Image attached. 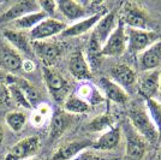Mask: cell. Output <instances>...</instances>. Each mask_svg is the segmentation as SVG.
I'll return each mask as SVG.
<instances>
[{
	"label": "cell",
	"mask_w": 161,
	"mask_h": 160,
	"mask_svg": "<svg viewBox=\"0 0 161 160\" xmlns=\"http://www.w3.org/2000/svg\"><path fill=\"white\" fill-rule=\"evenodd\" d=\"M128 117L130 125L134 128L135 131L140 134L148 143H154L159 140V134L148 116L144 102L132 104L129 108Z\"/></svg>",
	"instance_id": "1"
},
{
	"label": "cell",
	"mask_w": 161,
	"mask_h": 160,
	"mask_svg": "<svg viewBox=\"0 0 161 160\" xmlns=\"http://www.w3.org/2000/svg\"><path fill=\"white\" fill-rule=\"evenodd\" d=\"M121 134L125 137V160H142L147 152L148 142L135 131L130 123L123 124Z\"/></svg>",
	"instance_id": "2"
},
{
	"label": "cell",
	"mask_w": 161,
	"mask_h": 160,
	"mask_svg": "<svg viewBox=\"0 0 161 160\" xmlns=\"http://www.w3.org/2000/svg\"><path fill=\"white\" fill-rule=\"evenodd\" d=\"M125 33L128 37V47L131 53L140 54L156 41H159V34L148 29H134L125 27Z\"/></svg>",
	"instance_id": "3"
},
{
	"label": "cell",
	"mask_w": 161,
	"mask_h": 160,
	"mask_svg": "<svg viewBox=\"0 0 161 160\" xmlns=\"http://www.w3.org/2000/svg\"><path fill=\"white\" fill-rule=\"evenodd\" d=\"M42 72H43V80H45V84L47 87L48 93L52 95V98L57 102H63L69 95L70 87L67 81L52 67L43 66Z\"/></svg>",
	"instance_id": "4"
},
{
	"label": "cell",
	"mask_w": 161,
	"mask_h": 160,
	"mask_svg": "<svg viewBox=\"0 0 161 160\" xmlns=\"http://www.w3.org/2000/svg\"><path fill=\"white\" fill-rule=\"evenodd\" d=\"M128 47V37L125 33V26L120 20L113 33L109 35L107 41L101 47V55L102 57H120L126 51Z\"/></svg>",
	"instance_id": "5"
},
{
	"label": "cell",
	"mask_w": 161,
	"mask_h": 160,
	"mask_svg": "<svg viewBox=\"0 0 161 160\" xmlns=\"http://www.w3.org/2000/svg\"><path fill=\"white\" fill-rule=\"evenodd\" d=\"M119 20L128 28L148 30V17L144 10L136 3H124L120 10Z\"/></svg>",
	"instance_id": "6"
},
{
	"label": "cell",
	"mask_w": 161,
	"mask_h": 160,
	"mask_svg": "<svg viewBox=\"0 0 161 160\" xmlns=\"http://www.w3.org/2000/svg\"><path fill=\"white\" fill-rule=\"evenodd\" d=\"M40 149V139L37 136H28L19 140L10 148L4 160H29L34 158Z\"/></svg>",
	"instance_id": "7"
},
{
	"label": "cell",
	"mask_w": 161,
	"mask_h": 160,
	"mask_svg": "<svg viewBox=\"0 0 161 160\" xmlns=\"http://www.w3.org/2000/svg\"><path fill=\"white\" fill-rule=\"evenodd\" d=\"M66 24L54 17H47L41 20L36 27L29 31V37L31 41H43L55 35H60Z\"/></svg>",
	"instance_id": "8"
},
{
	"label": "cell",
	"mask_w": 161,
	"mask_h": 160,
	"mask_svg": "<svg viewBox=\"0 0 161 160\" xmlns=\"http://www.w3.org/2000/svg\"><path fill=\"white\" fill-rule=\"evenodd\" d=\"M34 55H36L43 66L52 67L61 54V48L51 41H31Z\"/></svg>",
	"instance_id": "9"
},
{
	"label": "cell",
	"mask_w": 161,
	"mask_h": 160,
	"mask_svg": "<svg viewBox=\"0 0 161 160\" xmlns=\"http://www.w3.org/2000/svg\"><path fill=\"white\" fill-rule=\"evenodd\" d=\"M137 88L138 92L143 96L144 100L155 99L159 93V84H160V69L144 71L140 76H137Z\"/></svg>",
	"instance_id": "10"
},
{
	"label": "cell",
	"mask_w": 161,
	"mask_h": 160,
	"mask_svg": "<svg viewBox=\"0 0 161 160\" xmlns=\"http://www.w3.org/2000/svg\"><path fill=\"white\" fill-rule=\"evenodd\" d=\"M118 20H118L117 14L114 11H111V12L103 14L100 18V20L95 24V27L93 28L90 39H93L96 43H99L102 47L103 43L109 37V35L113 33V30L118 24Z\"/></svg>",
	"instance_id": "11"
},
{
	"label": "cell",
	"mask_w": 161,
	"mask_h": 160,
	"mask_svg": "<svg viewBox=\"0 0 161 160\" xmlns=\"http://www.w3.org/2000/svg\"><path fill=\"white\" fill-rule=\"evenodd\" d=\"M36 11H40L39 3L35 0H22L17 1L14 5L7 9L5 12L0 14V24H7L12 23L18 18L25 16V14H33Z\"/></svg>",
	"instance_id": "12"
},
{
	"label": "cell",
	"mask_w": 161,
	"mask_h": 160,
	"mask_svg": "<svg viewBox=\"0 0 161 160\" xmlns=\"http://www.w3.org/2000/svg\"><path fill=\"white\" fill-rule=\"evenodd\" d=\"M57 10L70 22H78L83 18L92 16L89 14L90 9L88 3H80V1H74V0L57 1Z\"/></svg>",
	"instance_id": "13"
},
{
	"label": "cell",
	"mask_w": 161,
	"mask_h": 160,
	"mask_svg": "<svg viewBox=\"0 0 161 160\" xmlns=\"http://www.w3.org/2000/svg\"><path fill=\"white\" fill-rule=\"evenodd\" d=\"M97 88L100 89L103 98L118 105H125L129 100V94L121 87L115 84L107 77H101L97 82Z\"/></svg>",
	"instance_id": "14"
},
{
	"label": "cell",
	"mask_w": 161,
	"mask_h": 160,
	"mask_svg": "<svg viewBox=\"0 0 161 160\" xmlns=\"http://www.w3.org/2000/svg\"><path fill=\"white\" fill-rule=\"evenodd\" d=\"M138 67L141 72L161 67V40L156 41L142 53L138 54Z\"/></svg>",
	"instance_id": "15"
},
{
	"label": "cell",
	"mask_w": 161,
	"mask_h": 160,
	"mask_svg": "<svg viewBox=\"0 0 161 160\" xmlns=\"http://www.w3.org/2000/svg\"><path fill=\"white\" fill-rule=\"evenodd\" d=\"M93 141L90 140H75L64 143L63 146L57 148L51 160H74L80 153L90 148Z\"/></svg>",
	"instance_id": "16"
},
{
	"label": "cell",
	"mask_w": 161,
	"mask_h": 160,
	"mask_svg": "<svg viewBox=\"0 0 161 160\" xmlns=\"http://www.w3.org/2000/svg\"><path fill=\"white\" fill-rule=\"evenodd\" d=\"M121 140V129L118 127H112L111 129H108L107 131L102 133L93 142L92 145V149H94L96 152H109L113 151L117 147L119 146Z\"/></svg>",
	"instance_id": "17"
},
{
	"label": "cell",
	"mask_w": 161,
	"mask_h": 160,
	"mask_svg": "<svg viewBox=\"0 0 161 160\" xmlns=\"http://www.w3.org/2000/svg\"><path fill=\"white\" fill-rule=\"evenodd\" d=\"M119 87H121L125 92L131 89L137 83V75L131 66L126 64H118L111 69V78Z\"/></svg>",
	"instance_id": "18"
},
{
	"label": "cell",
	"mask_w": 161,
	"mask_h": 160,
	"mask_svg": "<svg viewBox=\"0 0 161 160\" xmlns=\"http://www.w3.org/2000/svg\"><path fill=\"white\" fill-rule=\"evenodd\" d=\"M69 71L74 78L80 82L89 81L92 77V70L88 64L87 58L80 51H76L71 54L69 60Z\"/></svg>",
	"instance_id": "19"
},
{
	"label": "cell",
	"mask_w": 161,
	"mask_h": 160,
	"mask_svg": "<svg viewBox=\"0 0 161 160\" xmlns=\"http://www.w3.org/2000/svg\"><path fill=\"white\" fill-rule=\"evenodd\" d=\"M4 37L10 43V46L14 49H16L19 54H25V55H34L33 48H31V40L29 35L24 31L14 30V29H6L4 30Z\"/></svg>",
	"instance_id": "20"
},
{
	"label": "cell",
	"mask_w": 161,
	"mask_h": 160,
	"mask_svg": "<svg viewBox=\"0 0 161 160\" xmlns=\"http://www.w3.org/2000/svg\"><path fill=\"white\" fill-rule=\"evenodd\" d=\"M74 122V116L66 113L65 111H57L51 117L49 127V137L51 140H57L64 135Z\"/></svg>",
	"instance_id": "21"
},
{
	"label": "cell",
	"mask_w": 161,
	"mask_h": 160,
	"mask_svg": "<svg viewBox=\"0 0 161 160\" xmlns=\"http://www.w3.org/2000/svg\"><path fill=\"white\" fill-rule=\"evenodd\" d=\"M103 14H92L87 18L75 22L74 24L69 26L64 29V31L60 34L63 37H77L80 35H84L88 31L93 30V28L95 27V24L100 20V18Z\"/></svg>",
	"instance_id": "22"
},
{
	"label": "cell",
	"mask_w": 161,
	"mask_h": 160,
	"mask_svg": "<svg viewBox=\"0 0 161 160\" xmlns=\"http://www.w3.org/2000/svg\"><path fill=\"white\" fill-rule=\"evenodd\" d=\"M76 95L80 96L82 100H84L89 106H95L99 105L101 102L105 101V98L97 86H95L94 83L86 81V82H80L78 87L76 89Z\"/></svg>",
	"instance_id": "23"
},
{
	"label": "cell",
	"mask_w": 161,
	"mask_h": 160,
	"mask_svg": "<svg viewBox=\"0 0 161 160\" xmlns=\"http://www.w3.org/2000/svg\"><path fill=\"white\" fill-rule=\"evenodd\" d=\"M0 61L4 69H6L10 72H18L22 70V57L20 54L14 49L11 46H5L0 54Z\"/></svg>",
	"instance_id": "24"
},
{
	"label": "cell",
	"mask_w": 161,
	"mask_h": 160,
	"mask_svg": "<svg viewBox=\"0 0 161 160\" xmlns=\"http://www.w3.org/2000/svg\"><path fill=\"white\" fill-rule=\"evenodd\" d=\"M45 18H47L46 14H43L42 11H36L33 14H25L23 17L18 18L17 20L12 22V27L14 28V30H19V31H24V30H31L36 27L41 20H43Z\"/></svg>",
	"instance_id": "25"
},
{
	"label": "cell",
	"mask_w": 161,
	"mask_h": 160,
	"mask_svg": "<svg viewBox=\"0 0 161 160\" xmlns=\"http://www.w3.org/2000/svg\"><path fill=\"white\" fill-rule=\"evenodd\" d=\"M89 110H90V106L75 93L69 94L65 98V100L63 101V111L72 116L87 113Z\"/></svg>",
	"instance_id": "26"
},
{
	"label": "cell",
	"mask_w": 161,
	"mask_h": 160,
	"mask_svg": "<svg viewBox=\"0 0 161 160\" xmlns=\"http://www.w3.org/2000/svg\"><path fill=\"white\" fill-rule=\"evenodd\" d=\"M143 102L149 118L159 134V137H161V102L156 99H147Z\"/></svg>",
	"instance_id": "27"
},
{
	"label": "cell",
	"mask_w": 161,
	"mask_h": 160,
	"mask_svg": "<svg viewBox=\"0 0 161 160\" xmlns=\"http://www.w3.org/2000/svg\"><path fill=\"white\" fill-rule=\"evenodd\" d=\"M7 84V89H8V94H10V99L14 101L17 106L22 107L24 110H33L31 105L29 104L28 99L25 98L24 93L22 92V89L19 88V86L16 83L14 78H11L8 81Z\"/></svg>",
	"instance_id": "28"
},
{
	"label": "cell",
	"mask_w": 161,
	"mask_h": 160,
	"mask_svg": "<svg viewBox=\"0 0 161 160\" xmlns=\"http://www.w3.org/2000/svg\"><path fill=\"white\" fill-rule=\"evenodd\" d=\"M14 81H16V83L19 86V88L22 89V92L24 93L25 98L28 99V101H29V104L31 105V107H33V108H36V107L41 104V96H40L39 90L34 87L30 82H28L27 80H23V78L17 80V78H14Z\"/></svg>",
	"instance_id": "29"
},
{
	"label": "cell",
	"mask_w": 161,
	"mask_h": 160,
	"mask_svg": "<svg viewBox=\"0 0 161 160\" xmlns=\"http://www.w3.org/2000/svg\"><path fill=\"white\" fill-rule=\"evenodd\" d=\"M27 114L23 111H11L5 116V123L7 128L14 133L22 131L24 125L27 124Z\"/></svg>",
	"instance_id": "30"
},
{
	"label": "cell",
	"mask_w": 161,
	"mask_h": 160,
	"mask_svg": "<svg viewBox=\"0 0 161 160\" xmlns=\"http://www.w3.org/2000/svg\"><path fill=\"white\" fill-rule=\"evenodd\" d=\"M111 128H112V119L111 116L107 113L95 117L88 124V130H90L92 133H105Z\"/></svg>",
	"instance_id": "31"
},
{
	"label": "cell",
	"mask_w": 161,
	"mask_h": 160,
	"mask_svg": "<svg viewBox=\"0 0 161 160\" xmlns=\"http://www.w3.org/2000/svg\"><path fill=\"white\" fill-rule=\"evenodd\" d=\"M74 160H119L115 158H109L106 157L105 153L101 152H96L92 148H88L86 151H83L82 153H80Z\"/></svg>",
	"instance_id": "32"
},
{
	"label": "cell",
	"mask_w": 161,
	"mask_h": 160,
	"mask_svg": "<svg viewBox=\"0 0 161 160\" xmlns=\"http://www.w3.org/2000/svg\"><path fill=\"white\" fill-rule=\"evenodd\" d=\"M37 3H39L40 10L43 14H46L47 17H52L58 11L57 10V1H53V0H42V1H37Z\"/></svg>",
	"instance_id": "33"
},
{
	"label": "cell",
	"mask_w": 161,
	"mask_h": 160,
	"mask_svg": "<svg viewBox=\"0 0 161 160\" xmlns=\"http://www.w3.org/2000/svg\"><path fill=\"white\" fill-rule=\"evenodd\" d=\"M47 120H48L47 117L43 116L41 112H39L36 108L34 110L31 116H30V123L36 128H40V127H42V125H45V124L47 123Z\"/></svg>",
	"instance_id": "34"
},
{
	"label": "cell",
	"mask_w": 161,
	"mask_h": 160,
	"mask_svg": "<svg viewBox=\"0 0 161 160\" xmlns=\"http://www.w3.org/2000/svg\"><path fill=\"white\" fill-rule=\"evenodd\" d=\"M10 94L7 89V84L4 82H0V106H6L10 104Z\"/></svg>",
	"instance_id": "35"
},
{
	"label": "cell",
	"mask_w": 161,
	"mask_h": 160,
	"mask_svg": "<svg viewBox=\"0 0 161 160\" xmlns=\"http://www.w3.org/2000/svg\"><path fill=\"white\" fill-rule=\"evenodd\" d=\"M36 69V65L33 61L31 58H28V59H23L22 61V70L25 71V72H33L34 70Z\"/></svg>",
	"instance_id": "36"
},
{
	"label": "cell",
	"mask_w": 161,
	"mask_h": 160,
	"mask_svg": "<svg viewBox=\"0 0 161 160\" xmlns=\"http://www.w3.org/2000/svg\"><path fill=\"white\" fill-rule=\"evenodd\" d=\"M4 139H5V131H4V128H3V125L0 124V147L3 146Z\"/></svg>",
	"instance_id": "37"
},
{
	"label": "cell",
	"mask_w": 161,
	"mask_h": 160,
	"mask_svg": "<svg viewBox=\"0 0 161 160\" xmlns=\"http://www.w3.org/2000/svg\"><path fill=\"white\" fill-rule=\"evenodd\" d=\"M158 96H159V101L161 102V67H160V84H159V93H158Z\"/></svg>",
	"instance_id": "38"
},
{
	"label": "cell",
	"mask_w": 161,
	"mask_h": 160,
	"mask_svg": "<svg viewBox=\"0 0 161 160\" xmlns=\"http://www.w3.org/2000/svg\"><path fill=\"white\" fill-rule=\"evenodd\" d=\"M159 159L161 160V149H160V155H159Z\"/></svg>",
	"instance_id": "39"
},
{
	"label": "cell",
	"mask_w": 161,
	"mask_h": 160,
	"mask_svg": "<svg viewBox=\"0 0 161 160\" xmlns=\"http://www.w3.org/2000/svg\"><path fill=\"white\" fill-rule=\"evenodd\" d=\"M29 160H35V159H34V158H31V159H29Z\"/></svg>",
	"instance_id": "40"
}]
</instances>
